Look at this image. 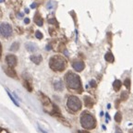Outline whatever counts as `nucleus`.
<instances>
[{"label":"nucleus","instance_id":"4be33fe9","mask_svg":"<svg viewBox=\"0 0 133 133\" xmlns=\"http://www.w3.org/2000/svg\"><path fill=\"white\" fill-rule=\"evenodd\" d=\"M36 6H37V4H36V3H32V4L31 5V8H35Z\"/></svg>","mask_w":133,"mask_h":133},{"label":"nucleus","instance_id":"9b49d317","mask_svg":"<svg viewBox=\"0 0 133 133\" xmlns=\"http://www.w3.org/2000/svg\"><path fill=\"white\" fill-rule=\"evenodd\" d=\"M54 87H55V89H56V91H62V90H63L62 81H56V82H55L54 83Z\"/></svg>","mask_w":133,"mask_h":133},{"label":"nucleus","instance_id":"393cba45","mask_svg":"<svg viewBox=\"0 0 133 133\" xmlns=\"http://www.w3.org/2000/svg\"><path fill=\"white\" fill-rule=\"evenodd\" d=\"M49 22L50 23H55L56 22V21H55V19H49Z\"/></svg>","mask_w":133,"mask_h":133},{"label":"nucleus","instance_id":"f257e3e1","mask_svg":"<svg viewBox=\"0 0 133 133\" xmlns=\"http://www.w3.org/2000/svg\"><path fill=\"white\" fill-rule=\"evenodd\" d=\"M65 79H66V86L71 90H78L81 89V79L78 75L73 74L72 72L66 73V75L65 76Z\"/></svg>","mask_w":133,"mask_h":133},{"label":"nucleus","instance_id":"ddd939ff","mask_svg":"<svg viewBox=\"0 0 133 133\" xmlns=\"http://www.w3.org/2000/svg\"><path fill=\"white\" fill-rule=\"evenodd\" d=\"M113 87H114V89H115V91H118L119 89H120V87H121V82H120V81H115V82L113 83Z\"/></svg>","mask_w":133,"mask_h":133},{"label":"nucleus","instance_id":"5701e85b","mask_svg":"<svg viewBox=\"0 0 133 133\" xmlns=\"http://www.w3.org/2000/svg\"><path fill=\"white\" fill-rule=\"evenodd\" d=\"M90 84H91V86H92V87H95V82H94V81H91V82H90Z\"/></svg>","mask_w":133,"mask_h":133},{"label":"nucleus","instance_id":"423d86ee","mask_svg":"<svg viewBox=\"0 0 133 133\" xmlns=\"http://www.w3.org/2000/svg\"><path fill=\"white\" fill-rule=\"evenodd\" d=\"M6 63H8L9 68H14L17 65V57L15 56H13V55L6 56Z\"/></svg>","mask_w":133,"mask_h":133},{"label":"nucleus","instance_id":"c85d7f7f","mask_svg":"<svg viewBox=\"0 0 133 133\" xmlns=\"http://www.w3.org/2000/svg\"><path fill=\"white\" fill-rule=\"evenodd\" d=\"M2 16V12H1V10H0V17Z\"/></svg>","mask_w":133,"mask_h":133},{"label":"nucleus","instance_id":"4468645a","mask_svg":"<svg viewBox=\"0 0 133 133\" xmlns=\"http://www.w3.org/2000/svg\"><path fill=\"white\" fill-rule=\"evenodd\" d=\"M5 71H6V73L8 75V76H10V77H12V78H16V73H15V71L14 70H12L11 69V68L9 69H5Z\"/></svg>","mask_w":133,"mask_h":133},{"label":"nucleus","instance_id":"20e7f679","mask_svg":"<svg viewBox=\"0 0 133 133\" xmlns=\"http://www.w3.org/2000/svg\"><path fill=\"white\" fill-rule=\"evenodd\" d=\"M66 106L71 112H77L81 108V100L76 96H70L66 101Z\"/></svg>","mask_w":133,"mask_h":133},{"label":"nucleus","instance_id":"a878e982","mask_svg":"<svg viewBox=\"0 0 133 133\" xmlns=\"http://www.w3.org/2000/svg\"><path fill=\"white\" fill-rule=\"evenodd\" d=\"M46 49H47V50H50V49H51V46H50V45H47V46H46Z\"/></svg>","mask_w":133,"mask_h":133},{"label":"nucleus","instance_id":"39448f33","mask_svg":"<svg viewBox=\"0 0 133 133\" xmlns=\"http://www.w3.org/2000/svg\"><path fill=\"white\" fill-rule=\"evenodd\" d=\"M0 34L5 38H8L12 34V27L8 23H2L0 25Z\"/></svg>","mask_w":133,"mask_h":133},{"label":"nucleus","instance_id":"b1692460","mask_svg":"<svg viewBox=\"0 0 133 133\" xmlns=\"http://www.w3.org/2000/svg\"><path fill=\"white\" fill-rule=\"evenodd\" d=\"M24 22H25V23H26V24H28V23H29V22H30V19H28V18H26V19H24Z\"/></svg>","mask_w":133,"mask_h":133},{"label":"nucleus","instance_id":"9d476101","mask_svg":"<svg viewBox=\"0 0 133 133\" xmlns=\"http://www.w3.org/2000/svg\"><path fill=\"white\" fill-rule=\"evenodd\" d=\"M34 21H35L38 26H42L43 25V19H42L41 16H39L38 13H36L35 17H34Z\"/></svg>","mask_w":133,"mask_h":133},{"label":"nucleus","instance_id":"a211bd4d","mask_svg":"<svg viewBox=\"0 0 133 133\" xmlns=\"http://www.w3.org/2000/svg\"><path fill=\"white\" fill-rule=\"evenodd\" d=\"M35 36H36V38H37V39H42V38H43V33H42L41 31H37L35 32Z\"/></svg>","mask_w":133,"mask_h":133},{"label":"nucleus","instance_id":"2f4dec72","mask_svg":"<svg viewBox=\"0 0 133 133\" xmlns=\"http://www.w3.org/2000/svg\"><path fill=\"white\" fill-rule=\"evenodd\" d=\"M0 131H1V129H0Z\"/></svg>","mask_w":133,"mask_h":133},{"label":"nucleus","instance_id":"7c9ffc66","mask_svg":"<svg viewBox=\"0 0 133 133\" xmlns=\"http://www.w3.org/2000/svg\"><path fill=\"white\" fill-rule=\"evenodd\" d=\"M0 2H4V0H0Z\"/></svg>","mask_w":133,"mask_h":133},{"label":"nucleus","instance_id":"7ed1b4c3","mask_svg":"<svg viewBox=\"0 0 133 133\" xmlns=\"http://www.w3.org/2000/svg\"><path fill=\"white\" fill-rule=\"evenodd\" d=\"M81 124L84 129H92L95 127V119L91 115L88 113H84L81 116Z\"/></svg>","mask_w":133,"mask_h":133},{"label":"nucleus","instance_id":"cd10ccee","mask_svg":"<svg viewBox=\"0 0 133 133\" xmlns=\"http://www.w3.org/2000/svg\"><path fill=\"white\" fill-rule=\"evenodd\" d=\"M19 18H21V17H22V14H21V13H19Z\"/></svg>","mask_w":133,"mask_h":133},{"label":"nucleus","instance_id":"412c9836","mask_svg":"<svg viewBox=\"0 0 133 133\" xmlns=\"http://www.w3.org/2000/svg\"><path fill=\"white\" fill-rule=\"evenodd\" d=\"M120 120H121V115L120 113H117L116 115V122H120Z\"/></svg>","mask_w":133,"mask_h":133},{"label":"nucleus","instance_id":"6e6552de","mask_svg":"<svg viewBox=\"0 0 133 133\" xmlns=\"http://www.w3.org/2000/svg\"><path fill=\"white\" fill-rule=\"evenodd\" d=\"M31 60L32 61L33 63H35L36 65H39L40 63L42 62V60H43V58H42L41 56H31Z\"/></svg>","mask_w":133,"mask_h":133},{"label":"nucleus","instance_id":"f8f14e48","mask_svg":"<svg viewBox=\"0 0 133 133\" xmlns=\"http://www.w3.org/2000/svg\"><path fill=\"white\" fill-rule=\"evenodd\" d=\"M104 58H105V60L108 61V62H113L114 61V56H113V55L110 52L106 53L105 56H104Z\"/></svg>","mask_w":133,"mask_h":133},{"label":"nucleus","instance_id":"1a4fd4ad","mask_svg":"<svg viewBox=\"0 0 133 133\" xmlns=\"http://www.w3.org/2000/svg\"><path fill=\"white\" fill-rule=\"evenodd\" d=\"M26 48H27L29 52H34V51L37 50V46L34 44H26Z\"/></svg>","mask_w":133,"mask_h":133},{"label":"nucleus","instance_id":"2eb2a0df","mask_svg":"<svg viewBox=\"0 0 133 133\" xmlns=\"http://www.w3.org/2000/svg\"><path fill=\"white\" fill-rule=\"evenodd\" d=\"M84 101H85L86 106H91L92 105V101H91V98L88 97V96H86V97L84 98Z\"/></svg>","mask_w":133,"mask_h":133},{"label":"nucleus","instance_id":"c756f323","mask_svg":"<svg viewBox=\"0 0 133 133\" xmlns=\"http://www.w3.org/2000/svg\"><path fill=\"white\" fill-rule=\"evenodd\" d=\"M0 54H1V44H0Z\"/></svg>","mask_w":133,"mask_h":133},{"label":"nucleus","instance_id":"6ab92c4d","mask_svg":"<svg viewBox=\"0 0 133 133\" xmlns=\"http://www.w3.org/2000/svg\"><path fill=\"white\" fill-rule=\"evenodd\" d=\"M125 86H126L128 89H129V87H130V81H129V79H125Z\"/></svg>","mask_w":133,"mask_h":133},{"label":"nucleus","instance_id":"dca6fc26","mask_svg":"<svg viewBox=\"0 0 133 133\" xmlns=\"http://www.w3.org/2000/svg\"><path fill=\"white\" fill-rule=\"evenodd\" d=\"M42 101H43V103H44V104H50V100L48 99L46 96H44V95H42Z\"/></svg>","mask_w":133,"mask_h":133},{"label":"nucleus","instance_id":"0eeeda50","mask_svg":"<svg viewBox=\"0 0 133 133\" xmlns=\"http://www.w3.org/2000/svg\"><path fill=\"white\" fill-rule=\"evenodd\" d=\"M72 66L73 69L76 71H78V72H81L84 69V63L81 62V61H75V62H73Z\"/></svg>","mask_w":133,"mask_h":133},{"label":"nucleus","instance_id":"f3484780","mask_svg":"<svg viewBox=\"0 0 133 133\" xmlns=\"http://www.w3.org/2000/svg\"><path fill=\"white\" fill-rule=\"evenodd\" d=\"M19 44H18V43H14V44L11 45L10 50H11V51H17V50L19 49Z\"/></svg>","mask_w":133,"mask_h":133},{"label":"nucleus","instance_id":"f03ea898","mask_svg":"<svg viewBox=\"0 0 133 133\" xmlns=\"http://www.w3.org/2000/svg\"><path fill=\"white\" fill-rule=\"evenodd\" d=\"M50 68L55 71H63L66 68V62L60 56H55L51 58L49 62Z\"/></svg>","mask_w":133,"mask_h":133},{"label":"nucleus","instance_id":"aec40b11","mask_svg":"<svg viewBox=\"0 0 133 133\" xmlns=\"http://www.w3.org/2000/svg\"><path fill=\"white\" fill-rule=\"evenodd\" d=\"M6 92H8V96H9V97H10V99H11V100H12V102H13V103H14V104H16V105H17V106H19V104H18V102H16V101H15V99H14V98H13V97H12V95H11V94H9V92H8V91H6Z\"/></svg>","mask_w":133,"mask_h":133},{"label":"nucleus","instance_id":"bb28decb","mask_svg":"<svg viewBox=\"0 0 133 133\" xmlns=\"http://www.w3.org/2000/svg\"><path fill=\"white\" fill-rule=\"evenodd\" d=\"M25 12H26V13H29V9H28V8H26V9H25Z\"/></svg>","mask_w":133,"mask_h":133}]
</instances>
